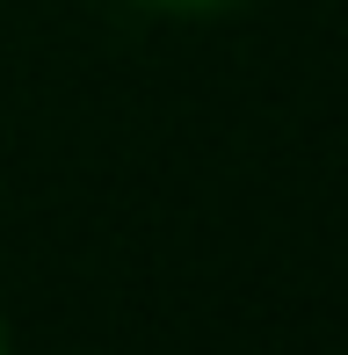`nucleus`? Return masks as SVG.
Here are the masks:
<instances>
[{"label": "nucleus", "instance_id": "obj_1", "mask_svg": "<svg viewBox=\"0 0 348 355\" xmlns=\"http://www.w3.org/2000/svg\"><path fill=\"white\" fill-rule=\"evenodd\" d=\"M146 8H160V15H232L247 0H146Z\"/></svg>", "mask_w": 348, "mask_h": 355}, {"label": "nucleus", "instance_id": "obj_2", "mask_svg": "<svg viewBox=\"0 0 348 355\" xmlns=\"http://www.w3.org/2000/svg\"><path fill=\"white\" fill-rule=\"evenodd\" d=\"M0 355H8V327H0Z\"/></svg>", "mask_w": 348, "mask_h": 355}]
</instances>
